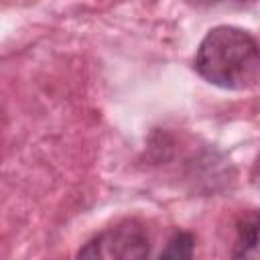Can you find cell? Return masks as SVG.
Instances as JSON below:
<instances>
[{
	"label": "cell",
	"mask_w": 260,
	"mask_h": 260,
	"mask_svg": "<svg viewBox=\"0 0 260 260\" xmlns=\"http://www.w3.org/2000/svg\"><path fill=\"white\" fill-rule=\"evenodd\" d=\"M195 71L223 89H246L260 77V43L244 28L215 26L199 43Z\"/></svg>",
	"instance_id": "obj_1"
},
{
	"label": "cell",
	"mask_w": 260,
	"mask_h": 260,
	"mask_svg": "<svg viewBox=\"0 0 260 260\" xmlns=\"http://www.w3.org/2000/svg\"><path fill=\"white\" fill-rule=\"evenodd\" d=\"M148 252L150 242L142 223L136 219H126L98 234L77 252V256L104 260H138L146 258Z\"/></svg>",
	"instance_id": "obj_2"
},
{
	"label": "cell",
	"mask_w": 260,
	"mask_h": 260,
	"mask_svg": "<svg viewBox=\"0 0 260 260\" xmlns=\"http://www.w3.org/2000/svg\"><path fill=\"white\" fill-rule=\"evenodd\" d=\"M232 256L260 260V209L248 215L238 228V240L234 244Z\"/></svg>",
	"instance_id": "obj_3"
},
{
	"label": "cell",
	"mask_w": 260,
	"mask_h": 260,
	"mask_svg": "<svg viewBox=\"0 0 260 260\" xmlns=\"http://www.w3.org/2000/svg\"><path fill=\"white\" fill-rule=\"evenodd\" d=\"M195 248V238L189 232H175L160 252V258H191Z\"/></svg>",
	"instance_id": "obj_4"
}]
</instances>
